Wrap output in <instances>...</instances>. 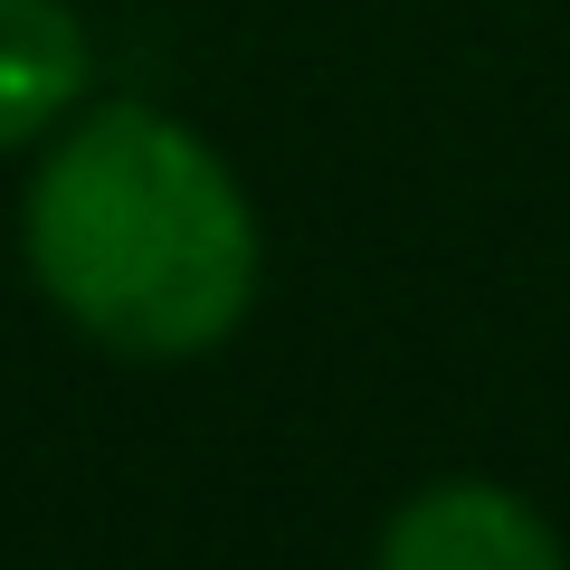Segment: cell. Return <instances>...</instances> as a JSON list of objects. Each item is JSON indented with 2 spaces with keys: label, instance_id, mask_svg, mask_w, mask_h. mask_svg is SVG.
<instances>
[{
  "label": "cell",
  "instance_id": "3",
  "mask_svg": "<svg viewBox=\"0 0 570 570\" xmlns=\"http://www.w3.org/2000/svg\"><path fill=\"white\" fill-rule=\"evenodd\" d=\"M96 39L67 0H0V153H39L86 105Z\"/></svg>",
  "mask_w": 570,
  "mask_h": 570
},
{
  "label": "cell",
  "instance_id": "2",
  "mask_svg": "<svg viewBox=\"0 0 570 570\" xmlns=\"http://www.w3.org/2000/svg\"><path fill=\"white\" fill-rule=\"evenodd\" d=\"M371 570H570L542 504L485 475H438L381 523Z\"/></svg>",
  "mask_w": 570,
  "mask_h": 570
},
{
  "label": "cell",
  "instance_id": "1",
  "mask_svg": "<svg viewBox=\"0 0 570 570\" xmlns=\"http://www.w3.org/2000/svg\"><path fill=\"white\" fill-rule=\"evenodd\" d=\"M20 257L48 305L124 362L219 352L257 305V209L163 105H96L39 142Z\"/></svg>",
  "mask_w": 570,
  "mask_h": 570
}]
</instances>
